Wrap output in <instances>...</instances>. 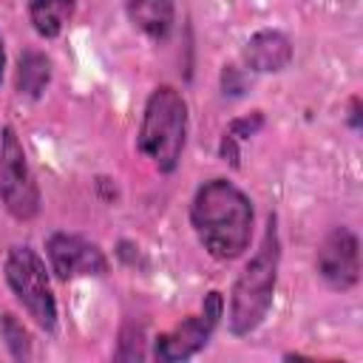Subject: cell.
Here are the masks:
<instances>
[{
  "instance_id": "obj_1",
  "label": "cell",
  "mask_w": 363,
  "mask_h": 363,
  "mask_svg": "<svg viewBox=\"0 0 363 363\" xmlns=\"http://www.w3.org/2000/svg\"><path fill=\"white\" fill-rule=\"evenodd\" d=\"M190 221L204 250L218 261H233L250 247L252 207L227 179H210L196 190Z\"/></svg>"
},
{
  "instance_id": "obj_3",
  "label": "cell",
  "mask_w": 363,
  "mask_h": 363,
  "mask_svg": "<svg viewBox=\"0 0 363 363\" xmlns=\"http://www.w3.org/2000/svg\"><path fill=\"white\" fill-rule=\"evenodd\" d=\"M187 136V105L182 94L170 85H162L150 94L139 128V150L162 170H176Z\"/></svg>"
},
{
  "instance_id": "obj_12",
  "label": "cell",
  "mask_w": 363,
  "mask_h": 363,
  "mask_svg": "<svg viewBox=\"0 0 363 363\" xmlns=\"http://www.w3.org/2000/svg\"><path fill=\"white\" fill-rule=\"evenodd\" d=\"M51 79V62L40 51H23L17 62V91L37 99Z\"/></svg>"
},
{
  "instance_id": "obj_9",
  "label": "cell",
  "mask_w": 363,
  "mask_h": 363,
  "mask_svg": "<svg viewBox=\"0 0 363 363\" xmlns=\"http://www.w3.org/2000/svg\"><path fill=\"white\" fill-rule=\"evenodd\" d=\"M292 60V45L281 31H258L244 48V62L252 71H281Z\"/></svg>"
},
{
  "instance_id": "obj_2",
  "label": "cell",
  "mask_w": 363,
  "mask_h": 363,
  "mask_svg": "<svg viewBox=\"0 0 363 363\" xmlns=\"http://www.w3.org/2000/svg\"><path fill=\"white\" fill-rule=\"evenodd\" d=\"M275 275H278V230H275V218L269 216L261 250L250 258V264L241 269L233 286L230 329L235 335H250L267 318L275 292Z\"/></svg>"
},
{
  "instance_id": "obj_7",
  "label": "cell",
  "mask_w": 363,
  "mask_h": 363,
  "mask_svg": "<svg viewBox=\"0 0 363 363\" xmlns=\"http://www.w3.org/2000/svg\"><path fill=\"white\" fill-rule=\"evenodd\" d=\"M318 272L335 289H349L360 278V252L352 230H332L318 250Z\"/></svg>"
},
{
  "instance_id": "obj_14",
  "label": "cell",
  "mask_w": 363,
  "mask_h": 363,
  "mask_svg": "<svg viewBox=\"0 0 363 363\" xmlns=\"http://www.w3.org/2000/svg\"><path fill=\"white\" fill-rule=\"evenodd\" d=\"M261 125H264L261 111H252L250 116H241V119H233V122H230V136L247 139V136H252L255 130H261Z\"/></svg>"
},
{
  "instance_id": "obj_6",
  "label": "cell",
  "mask_w": 363,
  "mask_h": 363,
  "mask_svg": "<svg viewBox=\"0 0 363 363\" xmlns=\"http://www.w3.org/2000/svg\"><path fill=\"white\" fill-rule=\"evenodd\" d=\"M221 309H224L221 295L218 292H207L201 315H193V318L182 320L173 332H167V335H162L156 340V357L164 360V363H176V360L193 357L207 343L210 332L216 329V323L221 318Z\"/></svg>"
},
{
  "instance_id": "obj_13",
  "label": "cell",
  "mask_w": 363,
  "mask_h": 363,
  "mask_svg": "<svg viewBox=\"0 0 363 363\" xmlns=\"http://www.w3.org/2000/svg\"><path fill=\"white\" fill-rule=\"evenodd\" d=\"M0 326H3V337H6L9 352H11L17 360H28V354H31V340H28V332L23 329V323H20L14 315H3Z\"/></svg>"
},
{
  "instance_id": "obj_15",
  "label": "cell",
  "mask_w": 363,
  "mask_h": 363,
  "mask_svg": "<svg viewBox=\"0 0 363 363\" xmlns=\"http://www.w3.org/2000/svg\"><path fill=\"white\" fill-rule=\"evenodd\" d=\"M221 85H224V94H233V96L244 94V77H241L238 68H233V65L224 68V74H221Z\"/></svg>"
},
{
  "instance_id": "obj_11",
  "label": "cell",
  "mask_w": 363,
  "mask_h": 363,
  "mask_svg": "<svg viewBox=\"0 0 363 363\" xmlns=\"http://www.w3.org/2000/svg\"><path fill=\"white\" fill-rule=\"evenodd\" d=\"M77 0H31L28 14L34 23V31L40 37H57L62 26L71 20Z\"/></svg>"
},
{
  "instance_id": "obj_10",
  "label": "cell",
  "mask_w": 363,
  "mask_h": 363,
  "mask_svg": "<svg viewBox=\"0 0 363 363\" xmlns=\"http://www.w3.org/2000/svg\"><path fill=\"white\" fill-rule=\"evenodd\" d=\"M128 17L150 40H162L173 26V0H128Z\"/></svg>"
},
{
  "instance_id": "obj_17",
  "label": "cell",
  "mask_w": 363,
  "mask_h": 363,
  "mask_svg": "<svg viewBox=\"0 0 363 363\" xmlns=\"http://www.w3.org/2000/svg\"><path fill=\"white\" fill-rule=\"evenodd\" d=\"M352 128H360V102L352 99Z\"/></svg>"
},
{
  "instance_id": "obj_16",
  "label": "cell",
  "mask_w": 363,
  "mask_h": 363,
  "mask_svg": "<svg viewBox=\"0 0 363 363\" xmlns=\"http://www.w3.org/2000/svg\"><path fill=\"white\" fill-rule=\"evenodd\" d=\"M221 156H224V162H230L233 167H238V147H235V136H224L221 139Z\"/></svg>"
},
{
  "instance_id": "obj_18",
  "label": "cell",
  "mask_w": 363,
  "mask_h": 363,
  "mask_svg": "<svg viewBox=\"0 0 363 363\" xmlns=\"http://www.w3.org/2000/svg\"><path fill=\"white\" fill-rule=\"evenodd\" d=\"M3 68H6V51H3V37H0V79H3Z\"/></svg>"
},
{
  "instance_id": "obj_4",
  "label": "cell",
  "mask_w": 363,
  "mask_h": 363,
  "mask_svg": "<svg viewBox=\"0 0 363 363\" xmlns=\"http://www.w3.org/2000/svg\"><path fill=\"white\" fill-rule=\"evenodd\" d=\"M6 281L23 309L43 326L54 329L57 323V301L48 284V272L43 258L31 247H14L6 258Z\"/></svg>"
},
{
  "instance_id": "obj_5",
  "label": "cell",
  "mask_w": 363,
  "mask_h": 363,
  "mask_svg": "<svg viewBox=\"0 0 363 363\" xmlns=\"http://www.w3.org/2000/svg\"><path fill=\"white\" fill-rule=\"evenodd\" d=\"M0 199L6 210L23 221L34 218L40 210V190L14 128H3L0 136Z\"/></svg>"
},
{
  "instance_id": "obj_8",
  "label": "cell",
  "mask_w": 363,
  "mask_h": 363,
  "mask_svg": "<svg viewBox=\"0 0 363 363\" xmlns=\"http://www.w3.org/2000/svg\"><path fill=\"white\" fill-rule=\"evenodd\" d=\"M48 261H51V269L68 281V278H77V275H102L108 269V261L102 255V250L79 235H68V233H54L48 238Z\"/></svg>"
}]
</instances>
